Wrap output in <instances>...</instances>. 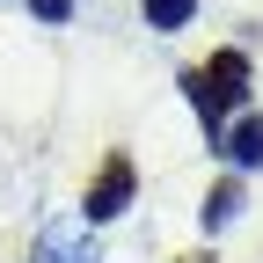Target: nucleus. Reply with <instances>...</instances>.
I'll return each mask as SVG.
<instances>
[{"label": "nucleus", "mask_w": 263, "mask_h": 263, "mask_svg": "<svg viewBox=\"0 0 263 263\" xmlns=\"http://www.w3.org/2000/svg\"><path fill=\"white\" fill-rule=\"evenodd\" d=\"M183 263H212V256H183Z\"/></svg>", "instance_id": "6e6552de"}, {"label": "nucleus", "mask_w": 263, "mask_h": 263, "mask_svg": "<svg viewBox=\"0 0 263 263\" xmlns=\"http://www.w3.org/2000/svg\"><path fill=\"white\" fill-rule=\"evenodd\" d=\"M29 15H37L44 29H66L73 22V0H29Z\"/></svg>", "instance_id": "0eeeda50"}, {"label": "nucleus", "mask_w": 263, "mask_h": 263, "mask_svg": "<svg viewBox=\"0 0 263 263\" xmlns=\"http://www.w3.org/2000/svg\"><path fill=\"white\" fill-rule=\"evenodd\" d=\"M212 154L227 161V176H256V168H263V110H241V117L212 139Z\"/></svg>", "instance_id": "7ed1b4c3"}, {"label": "nucleus", "mask_w": 263, "mask_h": 263, "mask_svg": "<svg viewBox=\"0 0 263 263\" xmlns=\"http://www.w3.org/2000/svg\"><path fill=\"white\" fill-rule=\"evenodd\" d=\"M241 212H249V183H241V176H219V183L205 190V205H197V227H205V234H227Z\"/></svg>", "instance_id": "39448f33"}, {"label": "nucleus", "mask_w": 263, "mask_h": 263, "mask_svg": "<svg viewBox=\"0 0 263 263\" xmlns=\"http://www.w3.org/2000/svg\"><path fill=\"white\" fill-rule=\"evenodd\" d=\"M132 197H139V168H132V154H110L103 168L88 176V190H81V227H110V219H124Z\"/></svg>", "instance_id": "f03ea898"}, {"label": "nucleus", "mask_w": 263, "mask_h": 263, "mask_svg": "<svg viewBox=\"0 0 263 263\" xmlns=\"http://www.w3.org/2000/svg\"><path fill=\"white\" fill-rule=\"evenodd\" d=\"M176 88H183V103L197 110V124H205V146H212L219 132L249 110L256 66H249V51H241V44H219L205 66H183V73H176Z\"/></svg>", "instance_id": "f257e3e1"}, {"label": "nucleus", "mask_w": 263, "mask_h": 263, "mask_svg": "<svg viewBox=\"0 0 263 263\" xmlns=\"http://www.w3.org/2000/svg\"><path fill=\"white\" fill-rule=\"evenodd\" d=\"M197 8H205V0H139V22L154 29V37H176V29L197 22Z\"/></svg>", "instance_id": "423d86ee"}, {"label": "nucleus", "mask_w": 263, "mask_h": 263, "mask_svg": "<svg viewBox=\"0 0 263 263\" xmlns=\"http://www.w3.org/2000/svg\"><path fill=\"white\" fill-rule=\"evenodd\" d=\"M29 263H103V256H95V241H88L81 219H51L37 234V256H29Z\"/></svg>", "instance_id": "20e7f679"}]
</instances>
